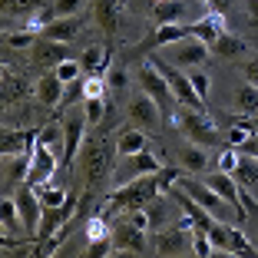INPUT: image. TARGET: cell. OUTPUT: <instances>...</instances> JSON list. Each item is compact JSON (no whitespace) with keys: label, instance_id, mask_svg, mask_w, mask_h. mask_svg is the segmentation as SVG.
<instances>
[{"label":"cell","instance_id":"1","mask_svg":"<svg viewBox=\"0 0 258 258\" xmlns=\"http://www.w3.org/2000/svg\"><path fill=\"white\" fill-rule=\"evenodd\" d=\"M156 196H162L159 182H156V172L139 175L133 182L116 185V192L106 199V205H103V215L109 219V215H126V212H136V209H146Z\"/></svg>","mask_w":258,"mask_h":258},{"label":"cell","instance_id":"2","mask_svg":"<svg viewBox=\"0 0 258 258\" xmlns=\"http://www.w3.org/2000/svg\"><path fill=\"white\" fill-rule=\"evenodd\" d=\"M172 126L182 133L189 143H199V146H219V129L212 126V119H209V113L205 109H196V106H182L175 109V119Z\"/></svg>","mask_w":258,"mask_h":258},{"label":"cell","instance_id":"3","mask_svg":"<svg viewBox=\"0 0 258 258\" xmlns=\"http://www.w3.org/2000/svg\"><path fill=\"white\" fill-rule=\"evenodd\" d=\"M113 156H119V152H116V146L109 143V139H93V143H86V152H83L86 189H96V185H103L109 175H113Z\"/></svg>","mask_w":258,"mask_h":258},{"label":"cell","instance_id":"4","mask_svg":"<svg viewBox=\"0 0 258 258\" xmlns=\"http://www.w3.org/2000/svg\"><path fill=\"white\" fill-rule=\"evenodd\" d=\"M192 238H196V225L185 215L179 228H162L149 238V251L159 258H175V255H192Z\"/></svg>","mask_w":258,"mask_h":258},{"label":"cell","instance_id":"5","mask_svg":"<svg viewBox=\"0 0 258 258\" xmlns=\"http://www.w3.org/2000/svg\"><path fill=\"white\" fill-rule=\"evenodd\" d=\"M139 90L143 93H149L156 103H159V109H162V116H166L169 122L175 119V93H172V86H169V80L159 73V67L152 60H146L143 67H139Z\"/></svg>","mask_w":258,"mask_h":258},{"label":"cell","instance_id":"6","mask_svg":"<svg viewBox=\"0 0 258 258\" xmlns=\"http://www.w3.org/2000/svg\"><path fill=\"white\" fill-rule=\"evenodd\" d=\"M152 63L159 67V73L169 80V86H172V93H175V99L182 103V106H196V109H205V99L196 93V86H192V80H189V73L185 70H179L175 63H169L166 56H152Z\"/></svg>","mask_w":258,"mask_h":258},{"label":"cell","instance_id":"7","mask_svg":"<svg viewBox=\"0 0 258 258\" xmlns=\"http://www.w3.org/2000/svg\"><path fill=\"white\" fill-rule=\"evenodd\" d=\"M162 56H166L169 63H175L179 70H196V67H202V63H209L212 46L202 43L199 37H185V40H179V43L166 46V53H162Z\"/></svg>","mask_w":258,"mask_h":258},{"label":"cell","instance_id":"8","mask_svg":"<svg viewBox=\"0 0 258 258\" xmlns=\"http://www.w3.org/2000/svg\"><path fill=\"white\" fill-rule=\"evenodd\" d=\"M14 199H17V209H20L23 225H27V235L37 238V232H40V219H43V202H40V189H37V185H30V182H23L20 189L14 192Z\"/></svg>","mask_w":258,"mask_h":258},{"label":"cell","instance_id":"9","mask_svg":"<svg viewBox=\"0 0 258 258\" xmlns=\"http://www.w3.org/2000/svg\"><path fill=\"white\" fill-rule=\"evenodd\" d=\"M129 122L133 126H139V129H146V133H152V129H159L162 126V109H159V103L149 96V93H136V96L129 99Z\"/></svg>","mask_w":258,"mask_h":258},{"label":"cell","instance_id":"10","mask_svg":"<svg viewBox=\"0 0 258 258\" xmlns=\"http://www.w3.org/2000/svg\"><path fill=\"white\" fill-rule=\"evenodd\" d=\"M162 162L152 156L149 149L146 152H136V156H126L122 159V169H113V182L122 185V182H133V179H139V175H152V172H159Z\"/></svg>","mask_w":258,"mask_h":258},{"label":"cell","instance_id":"11","mask_svg":"<svg viewBox=\"0 0 258 258\" xmlns=\"http://www.w3.org/2000/svg\"><path fill=\"white\" fill-rule=\"evenodd\" d=\"M86 129H90V122H86V113H70L67 119H63V169L70 166V162L76 159V152H80V146L86 143Z\"/></svg>","mask_w":258,"mask_h":258},{"label":"cell","instance_id":"12","mask_svg":"<svg viewBox=\"0 0 258 258\" xmlns=\"http://www.w3.org/2000/svg\"><path fill=\"white\" fill-rule=\"evenodd\" d=\"M179 185H182L185 192H189L192 199H196L199 205H205L209 212L215 215V219H225V212H228V202L219 196V192L212 189V185L205 182V179H179Z\"/></svg>","mask_w":258,"mask_h":258},{"label":"cell","instance_id":"13","mask_svg":"<svg viewBox=\"0 0 258 258\" xmlns=\"http://www.w3.org/2000/svg\"><path fill=\"white\" fill-rule=\"evenodd\" d=\"M30 162H33V149L17 152V156H4V196H14L30 179Z\"/></svg>","mask_w":258,"mask_h":258},{"label":"cell","instance_id":"14","mask_svg":"<svg viewBox=\"0 0 258 258\" xmlns=\"http://www.w3.org/2000/svg\"><path fill=\"white\" fill-rule=\"evenodd\" d=\"M113 245H116V251H126V255H143V251L149 248L146 232L136 228L129 219H119V225L113 228Z\"/></svg>","mask_w":258,"mask_h":258},{"label":"cell","instance_id":"15","mask_svg":"<svg viewBox=\"0 0 258 258\" xmlns=\"http://www.w3.org/2000/svg\"><path fill=\"white\" fill-rule=\"evenodd\" d=\"M56 166H60V162H56V156H53V149H50V146H33V162H30V179H27V182L30 185H46L50 182V179H53V172H56Z\"/></svg>","mask_w":258,"mask_h":258},{"label":"cell","instance_id":"16","mask_svg":"<svg viewBox=\"0 0 258 258\" xmlns=\"http://www.w3.org/2000/svg\"><path fill=\"white\" fill-rule=\"evenodd\" d=\"M205 182L212 185V189L219 192V196L225 199L238 215H245V209H242V185L235 182V175H232V172H222V169H219V172H209V175H205Z\"/></svg>","mask_w":258,"mask_h":258},{"label":"cell","instance_id":"17","mask_svg":"<svg viewBox=\"0 0 258 258\" xmlns=\"http://www.w3.org/2000/svg\"><path fill=\"white\" fill-rule=\"evenodd\" d=\"M33 93H37V103H40V106L56 109V106H63V93H67V83H63L60 76L50 70V73H43V76L37 80Z\"/></svg>","mask_w":258,"mask_h":258},{"label":"cell","instance_id":"18","mask_svg":"<svg viewBox=\"0 0 258 258\" xmlns=\"http://www.w3.org/2000/svg\"><path fill=\"white\" fill-rule=\"evenodd\" d=\"M80 30H83V17H80V14H76V17H53V20L40 30V37L60 40V43H73V40L80 37Z\"/></svg>","mask_w":258,"mask_h":258},{"label":"cell","instance_id":"19","mask_svg":"<svg viewBox=\"0 0 258 258\" xmlns=\"http://www.w3.org/2000/svg\"><path fill=\"white\" fill-rule=\"evenodd\" d=\"M212 53L219 56V60H225V63H242L245 56L251 53V50H248V43H245L238 33H228V30H225V33H222V37L212 43Z\"/></svg>","mask_w":258,"mask_h":258},{"label":"cell","instance_id":"20","mask_svg":"<svg viewBox=\"0 0 258 258\" xmlns=\"http://www.w3.org/2000/svg\"><path fill=\"white\" fill-rule=\"evenodd\" d=\"M185 37H192V27H182V23H159L156 33L143 43V50H162V46H172Z\"/></svg>","mask_w":258,"mask_h":258},{"label":"cell","instance_id":"21","mask_svg":"<svg viewBox=\"0 0 258 258\" xmlns=\"http://www.w3.org/2000/svg\"><path fill=\"white\" fill-rule=\"evenodd\" d=\"M37 146V129H4L0 136V152L17 156V152H30Z\"/></svg>","mask_w":258,"mask_h":258},{"label":"cell","instance_id":"22","mask_svg":"<svg viewBox=\"0 0 258 258\" xmlns=\"http://www.w3.org/2000/svg\"><path fill=\"white\" fill-rule=\"evenodd\" d=\"M179 166H182V172H189V175H202L205 169H209V152H205V146H199V143H189L185 139V146H179Z\"/></svg>","mask_w":258,"mask_h":258},{"label":"cell","instance_id":"23","mask_svg":"<svg viewBox=\"0 0 258 258\" xmlns=\"http://www.w3.org/2000/svg\"><path fill=\"white\" fill-rule=\"evenodd\" d=\"M30 50H33V63H37V67H56V63L67 60V43H60V40L37 37V43H33Z\"/></svg>","mask_w":258,"mask_h":258},{"label":"cell","instance_id":"24","mask_svg":"<svg viewBox=\"0 0 258 258\" xmlns=\"http://www.w3.org/2000/svg\"><path fill=\"white\" fill-rule=\"evenodd\" d=\"M149 149V133L139 126L133 129H122L119 136H116V152H119V159H126V156H136V152H146Z\"/></svg>","mask_w":258,"mask_h":258},{"label":"cell","instance_id":"25","mask_svg":"<svg viewBox=\"0 0 258 258\" xmlns=\"http://www.w3.org/2000/svg\"><path fill=\"white\" fill-rule=\"evenodd\" d=\"M222 33H225V20H222V14H215V10L209 17H202V20L192 23V37H199L202 43H209V46H212Z\"/></svg>","mask_w":258,"mask_h":258},{"label":"cell","instance_id":"26","mask_svg":"<svg viewBox=\"0 0 258 258\" xmlns=\"http://www.w3.org/2000/svg\"><path fill=\"white\" fill-rule=\"evenodd\" d=\"M185 0H152V20L159 23H179L185 17Z\"/></svg>","mask_w":258,"mask_h":258},{"label":"cell","instance_id":"27","mask_svg":"<svg viewBox=\"0 0 258 258\" xmlns=\"http://www.w3.org/2000/svg\"><path fill=\"white\" fill-rule=\"evenodd\" d=\"M93 17H96L103 33L119 30V4H116V0H96V4H93Z\"/></svg>","mask_w":258,"mask_h":258},{"label":"cell","instance_id":"28","mask_svg":"<svg viewBox=\"0 0 258 258\" xmlns=\"http://www.w3.org/2000/svg\"><path fill=\"white\" fill-rule=\"evenodd\" d=\"M0 222H4V232H7V235H20V232H27L14 196H4V202H0Z\"/></svg>","mask_w":258,"mask_h":258},{"label":"cell","instance_id":"29","mask_svg":"<svg viewBox=\"0 0 258 258\" xmlns=\"http://www.w3.org/2000/svg\"><path fill=\"white\" fill-rule=\"evenodd\" d=\"M235 182L242 185V189H251V185H258V159L255 156H238V166H235Z\"/></svg>","mask_w":258,"mask_h":258},{"label":"cell","instance_id":"30","mask_svg":"<svg viewBox=\"0 0 258 258\" xmlns=\"http://www.w3.org/2000/svg\"><path fill=\"white\" fill-rule=\"evenodd\" d=\"M235 109L238 113H248V116H258V86L245 80V86L235 93Z\"/></svg>","mask_w":258,"mask_h":258},{"label":"cell","instance_id":"31","mask_svg":"<svg viewBox=\"0 0 258 258\" xmlns=\"http://www.w3.org/2000/svg\"><path fill=\"white\" fill-rule=\"evenodd\" d=\"M80 67H83V73H103L106 70V50L103 46H86L80 53Z\"/></svg>","mask_w":258,"mask_h":258},{"label":"cell","instance_id":"32","mask_svg":"<svg viewBox=\"0 0 258 258\" xmlns=\"http://www.w3.org/2000/svg\"><path fill=\"white\" fill-rule=\"evenodd\" d=\"M209 238H212L219 255H232V225H222V222L215 219L212 228H209Z\"/></svg>","mask_w":258,"mask_h":258},{"label":"cell","instance_id":"33","mask_svg":"<svg viewBox=\"0 0 258 258\" xmlns=\"http://www.w3.org/2000/svg\"><path fill=\"white\" fill-rule=\"evenodd\" d=\"M83 113H86V122H90V126L103 122V116H106V99L103 96H86L83 99Z\"/></svg>","mask_w":258,"mask_h":258},{"label":"cell","instance_id":"34","mask_svg":"<svg viewBox=\"0 0 258 258\" xmlns=\"http://www.w3.org/2000/svg\"><path fill=\"white\" fill-rule=\"evenodd\" d=\"M37 143L50 146V149H53L56 143H63V122H46V126H40L37 129Z\"/></svg>","mask_w":258,"mask_h":258},{"label":"cell","instance_id":"35","mask_svg":"<svg viewBox=\"0 0 258 258\" xmlns=\"http://www.w3.org/2000/svg\"><path fill=\"white\" fill-rule=\"evenodd\" d=\"M27 93V83H23L20 76H10V73H4V103H17V99Z\"/></svg>","mask_w":258,"mask_h":258},{"label":"cell","instance_id":"36","mask_svg":"<svg viewBox=\"0 0 258 258\" xmlns=\"http://www.w3.org/2000/svg\"><path fill=\"white\" fill-rule=\"evenodd\" d=\"M86 255L90 258H106V255H116V245H113V232L103 238H93V242H86Z\"/></svg>","mask_w":258,"mask_h":258},{"label":"cell","instance_id":"37","mask_svg":"<svg viewBox=\"0 0 258 258\" xmlns=\"http://www.w3.org/2000/svg\"><path fill=\"white\" fill-rule=\"evenodd\" d=\"M70 199V189H56V185H40V202H43V209H50V205H63Z\"/></svg>","mask_w":258,"mask_h":258},{"label":"cell","instance_id":"38","mask_svg":"<svg viewBox=\"0 0 258 258\" xmlns=\"http://www.w3.org/2000/svg\"><path fill=\"white\" fill-rule=\"evenodd\" d=\"M192 255H199V258L219 255V251H215V245H212V238H209V232H202V228H196V238H192Z\"/></svg>","mask_w":258,"mask_h":258},{"label":"cell","instance_id":"39","mask_svg":"<svg viewBox=\"0 0 258 258\" xmlns=\"http://www.w3.org/2000/svg\"><path fill=\"white\" fill-rule=\"evenodd\" d=\"M53 73L60 76L63 83H73V80H80V76H83V67H80V60H63V63H56L53 67Z\"/></svg>","mask_w":258,"mask_h":258},{"label":"cell","instance_id":"40","mask_svg":"<svg viewBox=\"0 0 258 258\" xmlns=\"http://www.w3.org/2000/svg\"><path fill=\"white\" fill-rule=\"evenodd\" d=\"M37 37H40V33L27 27V30L7 33V46H10V50H27V46H33V43H37Z\"/></svg>","mask_w":258,"mask_h":258},{"label":"cell","instance_id":"41","mask_svg":"<svg viewBox=\"0 0 258 258\" xmlns=\"http://www.w3.org/2000/svg\"><path fill=\"white\" fill-rule=\"evenodd\" d=\"M179 179H182V166H179V169L162 166L159 172H156V182H159V189H162V192H169L172 185H179Z\"/></svg>","mask_w":258,"mask_h":258},{"label":"cell","instance_id":"42","mask_svg":"<svg viewBox=\"0 0 258 258\" xmlns=\"http://www.w3.org/2000/svg\"><path fill=\"white\" fill-rule=\"evenodd\" d=\"M50 7H53L56 17H76L80 10H83V0H53Z\"/></svg>","mask_w":258,"mask_h":258},{"label":"cell","instance_id":"43","mask_svg":"<svg viewBox=\"0 0 258 258\" xmlns=\"http://www.w3.org/2000/svg\"><path fill=\"white\" fill-rule=\"evenodd\" d=\"M185 73H189V80H192V86H196V93H199V96H209V86H212V80H209V73H202V70H185Z\"/></svg>","mask_w":258,"mask_h":258},{"label":"cell","instance_id":"44","mask_svg":"<svg viewBox=\"0 0 258 258\" xmlns=\"http://www.w3.org/2000/svg\"><path fill=\"white\" fill-rule=\"evenodd\" d=\"M232 255H255V248H251V242L238 232L235 225H232Z\"/></svg>","mask_w":258,"mask_h":258},{"label":"cell","instance_id":"45","mask_svg":"<svg viewBox=\"0 0 258 258\" xmlns=\"http://www.w3.org/2000/svg\"><path fill=\"white\" fill-rule=\"evenodd\" d=\"M238 156H242V152H238L235 146H228V149L219 156V169H222V172H235V166H238Z\"/></svg>","mask_w":258,"mask_h":258},{"label":"cell","instance_id":"46","mask_svg":"<svg viewBox=\"0 0 258 258\" xmlns=\"http://www.w3.org/2000/svg\"><path fill=\"white\" fill-rule=\"evenodd\" d=\"M238 67H242L245 80H248V83H255V86H258V53H248V56H245L242 63H238Z\"/></svg>","mask_w":258,"mask_h":258},{"label":"cell","instance_id":"47","mask_svg":"<svg viewBox=\"0 0 258 258\" xmlns=\"http://www.w3.org/2000/svg\"><path fill=\"white\" fill-rule=\"evenodd\" d=\"M202 4H205V7H209V10H215V14H225V10L232 7L235 0H202Z\"/></svg>","mask_w":258,"mask_h":258},{"label":"cell","instance_id":"48","mask_svg":"<svg viewBox=\"0 0 258 258\" xmlns=\"http://www.w3.org/2000/svg\"><path fill=\"white\" fill-rule=\"evenodd\" d=\"M109 86H113V90H122V86H126V73H122V70H113V73H109Z\"/></svg>","mask_w":258,"mask_h":258},{"label":"cell","instance_id":"49","mask_svg":"<svg viewBox=\"0 0 258 258\" xmlns=\"http://www.w3.org/2000/svg\"><path fill=\"white\" fill-rule=\"evenodd\" d=\"M255 4H258V0H255Z\"/></svg>","mask_w":258,"mask_h":258}]
</instances>
